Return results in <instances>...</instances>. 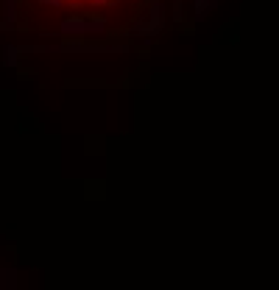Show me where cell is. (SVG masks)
I'll return each instance as SVG.
<instances>
[{
    "label": "cell",
    "instance_id": "obj_1",
    "mask_svg": "<svg viewBox=\"0 0 279 290\" xmlns=\"http://www.w3.org/2000/svg\"><path fill=\"white\" fill-rule=\"evenodd\" d=\"M42 3H50V6H62L64 0H42Z\"/></svg>",
    "mask_w": 279,
    "mask_h": 290
},
{
    "label": "cell",
    "instance_id": "obj_2",
    "mask_svg": "<svg viewBox=\"0 0 279 290\" xmlns=\"http://www.w3.org/2000/svg\"><path fill=\"white\" fill-rule=\"evenodd\" d=\"M92 3H106V0H92Z\"/></svg>",
    "mask_w": 279,
    "mask_h": 290
}]
</instances>
